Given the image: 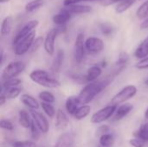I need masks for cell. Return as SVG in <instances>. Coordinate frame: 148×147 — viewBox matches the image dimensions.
Masks as SVG:
<instances>
[{
	"instance_id": "1",
	"label": "cell",
	"mask_w": 148,
	"mask_h": 147,
	"mask_svg": "<svg viewBox=\"0 0 148 147\" xmlns=\"http://www.w3.org/2000/svg\"><path fill=\"white\" fill-rule=\"evenodd\" d=\"M114 78L115 77L113 75L108 74L101 80H97L94 82H89L85 85L77 95L79 104L82 106L87 105L92 101L96 95H98L103 89H105L109 84L112 83Z\"/></svg>"
},
{
	"instance_id": "2",
	"label": "cell",
	"mask_w": 148,
	"mask_h": 147,
	"mask_svg": "<svg viewBox=\"0 0 148 147\" xmlns=\"http://www.w3.org/2000/svg\"><path fill=\"white\" fill-rule=\"evenodd\" d=\"M30 80L46 88H57L61 87V83L58 80L52 77L47 71L42 69L33 70L29 74Z\"/></svg>"
},
{
	"instance_id": "3",
	"label": "cell",
	"mask_w": 148,
	"mask_h": 147,
	"mask_svg": "<svg viewBox=\"0 0 148 147\" xmlns=\"http://www.w3.org/2000/svg\"><path fill=\"white\" fill-rule=\"evenodd\" d=\"M25 63L20 61H16V62H10L3 70L2 75H1V80L2 82L16 78L21 73L23 72L25 69Z\"/></svg>"
},
{
	"instance_id": "4",
	"label": "cell",
	"mask_w": 148,
	"mask_h": 147,
	"mask_svg": "<svg viewBox=\"0 0 148 147\" xmlns=\"http://www.w3.org/2000/svg\"><path fill=\"white\" fill-rule=\"evenodd\" d=\"M66 29V26H56L53 29H51L45 39H44V42H43V48L44 50L46 51V53L49 55H53L55 53V42H56V39L58 36L59 33L64 31Z\"/></svg>"
},
{
	"instance_id": "5",
	"label": "cell",
	"mask_w": 148,
	"mask_h": 147,
	"mask_svg": "<svg viewBox=\"0 0 148 147\" xmlns=\"http://www.w3.org/2000/svg\"><path fill=\"white\" fill-rule=\"evenodd\" d=\"M136 94H137V88L134 85L126 86L113 97V99L111 100V104L115 106L124 104L127 101L134 97Z\"/></svg>"
},
{
	"instance_id": "6",
	"label": "cell",
	"mask_w": 148,
	"mask_h": 147,
	"mask_svg": "<svg viewBox=\"0 0 148 147\" xmlns=\"http://www.w3.org/2000/svg\"><path fill=\"white\" fill-rule=\"evenodd\" d=\"M118 106L115 105H108L97 112H95L92 116H91V122L93 124H101L103 123L104 121L108 120V119L112 118L117 109Z\"/></svg>"
},
{
	"instance_id": "7",
	"label": "cell",
	"mask_w": 148,
	"mask_h": 147,
	"mask_svg": "<svg viewBox=\"0 0 148 147\" xmlns=\"http://www.w3.org/2000/svg\"><path fill=\"white\" fill-rule=\"evenodd\" d=\"M36 39V31L32 32L26 37L23 38L21 41H19L16 44H15L14 47V53L16 55H23L26 54L29 50H30L32 44Z\"/></svg>"
},
{
	"instance_id": "8",
	"label": "cell",
	"mask_w": 148,
	"mask_h": 147,
	"mask_svg": "<svg viewBox=\"0 0 148 147\" xmlns=\"http://www.w3.org/2000/svg\"><path fill=\"white\" fill-rule=\"evenodd\" d=\"M86 54V48H85V37L83 33H79L75 38V46H74V57L75 62L78 64H81Z\"/></svg>"
},
{
	"instance_id": "9",
	"label": "cell",
	"mask_w": 148,
	"mask_h": 147,
	"mask_svg": "<svg viewBox=\"0 0 148 147\" xmlns=\"http://www.w3.org/2000/svg\"><path fill=\"white\" fill-rule=\"evenodd\" d=\"M39 22L37 20H31L29 22H28L27 23H25L16 34V36L13 38L12 41V45L14 46L15 44H16L19 41H21L23 38L26 37L27 36H29V34H31L32 32L36 31V28L38 26Z\"/></svg>"
},
{
	"instance_id": "10",
	"label": "cell",
	"mask_w": 148,
	"mask_h": 147,
	"mask_svg": "<svg viewBox=\"0 0 148 147\" xmlns=\"http://www.w3.org/2000/svg\"><path fill=\"white\" fill-rule=\"evenodd\" d=\"M30 116L34 123L36 125L38 129L42 133H47L49 130V123L47 120V118L40 112H37L36 110H31L30 111Z\"/></svg>"
},
{
	"instance_id": "11",
	"label": "cell",
	"mask_w": 148,
	"mask_h": 147,
	"mask_svg": "<svg viewBox=\"0 0 148 147\" xmlns=\"http://www.w3.org/2000/svg\"><path fill=\"white\" fill-rule=\"evenodd\" d=\"M104 42L103 41L95 36L88 37L85 40V48L88 52L90 54H98L104 49Z\"/></svg>"
},
{
	"instance_id": "12",
	"label": "cell",
	"mask_w": 148,
	"mask_h": 147,
	"mask_svg": "<svg viewBox=\"0 0 148 147\" xmlns=\"http://www.w3.org/2000/svg\"><path fill=\"white\" fill-rule=\"evenodd\" d=\"M75 137L72 132L62 133L58 139L54 147H75Z\"/></svg>"
},
{
	"instance_id": "13",
	"label": "cell",
	"mask_w": 148,
	"mask_h": 147,
	"mask_svg": "<svg viewBox=\"0 0 148 147\" xmlns=\"http://www.w3.org/2000/svg\"><path fill=\"white\" fill-rule=\"evenodd\" d=\"M133 109H134V106L131 103H124V104L121 105L120 107H117L114 116L112 117V120L114 121V122L121 120L130 112H132Z\"/></svg>"
},
{
	"instance_id": "14",
	"label": "cell",
	"mask_w": 148,
	"mask_h": 147,
	"mask_svg": "<svg viewBox=\"0 0 148 147\" xmlns=\"http://www.w3.org/2000/svg\"><path fill=\"white\" fill-rule=\"evenodd\" d=\"M73 16L68 11L66 10L64 8H62L57 14L53 16V22L55 24H56L57 26H66L67 23L71 19Z\"/></svg>"
},
{
	"instance_id": "15",
	"label": "cell",
	"mask_w": 148,
	"mask_h": 147,
	"mask_svg": "<svg viewBox=\"0 0 148 147\" xmlns=\"http://www.w3.org/2000/svg\"><path fill=\"white\" fill-rule=\"evenodd\" d=\"M64 56H65V53L64 50L62 49H58L56 55V57L54 58L51 67H50V70L54 75H56L60 72L63 61H64Z\"/></svg>"
},
{
	"instance_id": "16",
	"label": "cell",
	"mask_w": 148,
	"mask_h": 147,
	"mask_svg": "<svg viewBox=\"0 0 148 147\" xmlns=\"http://www.w3.org/2000/svg\"><path fill=\"white\" fill-rule=\"evenodd\" d=\"M64 9L68 10L72 16L79 14H86L92 11V7L83 4H71L69 6H64Z\"/></svg>"
},
{
	"instance_id": "17",
	"label": "cell",
	"mask_w": 148,
	"mask_h": 147,
	"mask_svg": "<svg viewBox=\"0 0 148 147\" xmlns=\"http://www.w3.org/2000/svg\"><path fill=\"white\" fill-rule=\"evenodd\" d=\"M55 125H56V129H58V130H63L69 125V119H68L66 113L62 109H58L56 111Z\"/></svg>"
},
{
	"instance_id": "18",
	"label": "cell",
	"mask_w": 148,
	"mask_h": 147,
	"mask_svg": "<svg viewBox=\"0 0 148 147\" xmlns=\"http://www.w3.org/2000/svg\"><path fill=\"white\" fill-rule=\"evenodd\" d=\"M101 74H102V70L99 66L95 65V66L90 67L86 74V79H87L88 83L97 81L99 77L101 75Z\"/></svg>"
},
{
	"instance_id": "19",
	"label": "cell",
	"mask_w": 148,
	"mask_h": 147,
	"mask_svg": "<svg viewBox=\"0 0 148 147\" xmlns=\"http://www.w3.org/2000/svg\"><path fill=\"white\" fill-rule=\"evenodd\" d=\"M21 101L23 105H25L31 110H37L40 107L38 101L33 96L27 94H23L21 95Z\"/></svg>"
},
{
	"instance_id": "20",
	"label": "cell",
	"mask_w": 148,
	"mask_h": 147,
	"mask_svg": "<svg viewBox=\"0 0 148 147\" xmlns=\"http://www.w3.org/2000/svg\"><path fill=\"white\" fill-rule=\"evenodd\" d=\"M79 106H80V104L77 100V96H70L66 100V103H65L66 110H67L68 113L72 116H74V114L76 112V110L78 109Z\"/></svg>"
},
{
	"instance_id": "21",
	"label": "cell",
	"mask_w": 148,
	"mask_h": 147,
	"mask_svg": "<svg viewBox=\"0 0 148 147\" xmlns=\"http://www.w3.org/2000/svg\"><path fill=\"white\" fill-rule=\"evenodd\" d=\"M12 25H13V17L11 16H7L6 17H4L1 25V36H8L11 31Z\"/></svg>"
},
{
	"instance_id": "22",
	"label": "cell",
	"mask_w": 148,
	"mask_h": 147,
	"mask_svg": "<svg viewBox=\"0 0 148 147\" xmlns=\"http://www.w3.org/2000/svg\"><path fill=\"white\" fill-rule=\"evenodd\" d=\"M18 121L19 124L23 128H29L32 124V119H30L29 114L25 110H20L18 113Z\"/></svg>"
},
{
	"instance_id": "23",
	"label": "cell",
	"mask_w": 148,
	"mask_h": 147,
	"mask_svg": "<svg viewBox=\"0 0 148 147\" xmlns=\"http://www.w3.org/2000/svg\"><path fill=\"white\" fill-rule=\"evenodd\" d=\"M90 111H91V107L89 105L80 106L78 107V109L76 110V112L75 113L73 117L77 120H82L85 119L90 113Z\"/></svg>"
},
{
	"instance_id": "24",
	"label": "cell",
	"mask_w": 148,
	"mask_h": 147,
	"mask_svg": "<svg viewBox=\"0 0 148 147\" xmlns=\"http://www.w3.org/2000/svg\"><path fill=\"white\" fill-rule=\"evenodd\" d=\"M134 56L138 59H145L148 56V43L143 41L134 51Z\"/></svg>"
},
{
	"instance_id": "25",
	"label": "cell",
	"mask_w": 148,
	"mask_h": 147,
	"mask_svg": "<svg viewBox=\"0 0 148 147\" xmlns=\"http://www.w3.org/2000/svg\"><path fill=\"white\" fill-rule=\"evenodd\" d=\"M22 88L19 87L8 88V89H1V94L4 95L6 99H16L21 94Z\"/></svg>"
},
{
	"instance_id": "26",
	"label": "cell",
	"mask_w": 148,
	"mask_h": 147,
	"mask_svg": "<svg viewBox=\"0 0 148 147\" xmlns=\"http://www.w3.org/2000/svg\"><path fill=\"white\" fill-rule=\"evenodd\" d=\"M43 3H44L43 0H32L26 3V5L24 7L25 11L28 13L34 12V11L37 10L38 9H40L43 5Z\"/></svg>"
},
{
	"instance_id": "27",
	"label": "cell",
	"mask_w": 148,
	"mask_h": 147,
	"mask_svg": "<svg viewBox=\"0 0 148 147\" xmlns=\"http://www.w3.org/2000/svg\"><path fill=\"white\" fill-rule=\"evenodd\" d=\"M134 136L135 138H139L145 142H148V123L141 125L140 129L134 132Z\"/></svg>"
},
{
	"instance_id": "28",
	"label": "cell",
	"mask_w": 148,
	"mask_h": 147,
	"mask_svg": "<svg viewBox=\"0 0 148 147\" xmlns=\"http://www.w3.org/2000/svg\"><path fill=\"white\" fill-rule=\"evenodd\" d=\"M99 143L103 147H112L114 144V138L111 133H107L100 137Z\"/></svg>"
},
{
	"instance_id": "29",
	"label": "cell",
	"mask_w": 148,
	"mask_h": 147,
	"mask_svg": "<svg viewBox=\"0 0 148 147\" xmlns=\"http://www.w3.org/2000/svg\"><path fill=\"white\" fill-rule=\"evenodd\" d=\"M137 0H124L122 2H121L116 7H115V11L116 13H123L125 11H127L129 8H131L134 3Z\"/></svg>"
},
{
	"instance_id": "30",
	"label": "cell",
	"mask_w": 148,
	"mask_h": 147,
	"mask_svg": "<svg viewBox=\"0 0 148 147\" xmlns=\"http://www.w3.org/2000/svg\"><path fill=\"white\" fill-rule=\"evenodd\" d=\"M38 97L39 99L45 103H49V104H52L55 102L56 98L54 96V94L49 91H42L38 94Z\"/></svg>"
},
{
	"instance_id": "31",
	"label": "cell",
	"mask_w": 148,
	"mask_h": 147,
	"mask_svg": "<svg viewBox=\"0 0 148 147\" xmlns=\"http://www.w3.org/2000/svg\"><path fill=\"white\" fill-rule=\"evenodd\" d=\"M136 16L139 19H144L146 20L148 18V0L143 3L139 9L137 10Z\"/></svg>"
},
{
	"instance_id": "32",
	"label": "cell",
	"mask_w": 148,
	"mask_h": 147,
	"mask_svg": "<svg viewBox=\"0 0 148 147\" xmlns=\"http://www.w3.org/2000/svg\"><path fill=\"white\" fill-rule=\"evenodd\" d=\"M22 84V81L17 78H13L5 81L2 82V88L1 89H8V88H16L19 85Z\"/></svg>"
},
{
	"instance_id": "33",
	"label": "cell",
	"mask_w": 148,
	"mask_h": 147,
	"mask_svg": "<svg viewBox=\"0 0 148 147\" xmlns=\"http://www.w3.org/2000/svg\"><path fill=\"white\" fill-rule=\"evenodd\" d=\"M41 107H42V111L44 112V113L49 117V118H54L55 115L56 114V109L54 108V107L51 105V104H49V103H45V102H41Z\"/></svg>"
},
{
	"instance_id": "34",
	"label": "cell",
	"mask_w": 148,
	"mask_h": 147,
	"mask_svg": "<svg viewBox=\"0 0 148 147\" xmlns=\"http://www.w3.org/2000/svg\"><path fill=\"white\" fill-rule=\"evenodd\" d=\"M11 146L12 147H36V144L31 140H16Z\"/></svg>"
},
{
	"instance_id": "35",
	"label": "cell",
	"mask_w": 148,
	"mask_h": 147,
	"mask_svg": "<svg viewBox=\"0 0 148 147\" xmlns=\"http://www.w3.org/2000/svg\"><path fill=\"white\" fill-rule=\"evenodd\" d=\"M100 29H101L102 34L105 36H110L114 32V27L108 23H101L100 25Z\"/></svg>"
},
{
	"instance_id": "36",
	"label": "cell",
	"mask_w": 148,
	"mask_h": 147,
	"mask_svg": "<svg viewBox=\"0 0 148 147\" xmlns=\"http://www.w3.org/2000/svg\"><path fill=\"white\" fill-rule=\"evenodd\" d=\"M43 42H44V40H43V38H42V36L36 37V38L35 39L33 44H32V47H31V49H30V52L33 53V52L37 51L38 49L42 46V44Z\"/></svg>"
},
{
	"instance_id": "37",
	"label": "cell",
	"mask_w": 148,
	"mask_h": 147,
	"mask_svg": "<svg viewBox=\"0 0 148 147\" xmlns=\"http://www.w3.org/2000/svg\"><path fill=\"white\" fill-rule=\"evenodd\" d=\"M29 129H30V134H31L32 139H38L41 132H40V130L38 129V127L36 126V125L34 123L33 120H32V124H31Z\"/></svg>"
},
{
	"instance_id": "38",
	"label": "cell",
	"mask_w": 148,
	"mask_h": 147,
	"mask_svg": "<svg viewBox=\"0 0 148 147\" xmlns=\"http://www.w3.org/2000/svg\"><path fill=\"white\" fill-rule=\"evenodd\" d=\"M0 126H1L2 129L6 130V131H12L14 129L13 124L10 120H4V119H2L1 120V121H0Z\"/></svg>"
},
{
	"instance_id": "39",
	"label": "cell",
	"mask_w": 148,
	"mask_h": 147,
	"mask_svg": "<svg viewBox=\"0 0 148 147\" xmlns=\"http://www.w3.org/2000/svg\"><path fill=\"white\" fill-rule=\"evenodd\" d=\"M129 144L133 147H145L146 142L139 138H134L129 140Z\"/></svg>"
},
{
	"instance_id": "40",
	"label": "cell",
	"mask_w": 148,
	"mask_h": 147,
	"mask_svg": "<svg viewBox=\"0 0 148 147\" xmlns=\"http://www.w3.org/2000/svg\"><path fill=\"white\" fill-rule=\"evenodd\" d=\"M135 68H139V69H147V68H148V56L145 59L139 61L135 64Z\"/></svg>"
},
{
	"instance_id": "41",
	"label": "cell",
	"mask_w": 148,
	"mask_h": 147,
	"mask_svg": "<svg viewBox=\"0 0 148 147\" xmlns=\"http://www.w3.org/2000/svg\"><path fill=\"white\" fill-rule=\"evenodd\" d=\"M109 131H110V129H109V127H108V126H106V125L101 126L96 130V135L101 137V136H102V135H104V134L109 133Z\"/></svg>"
},
{
	"instance_id": "42",
	"label": "cell",
	"mask_w": 148,
	"mask_h": 147,
	"mask_svg": "<svg viewBox=\"0 0 148 147\" xmlns=\"http://www.w3.org/2000/svg\"><path fill=\"white\" fill-rule=\"evenodd\" d=\"M85 1H93V0H64L63 4L64 6H69L71 4H78L81 2H85Z\"/></svg>"
},
{
	"instance_id": "43",
	"label": "cell",
	"mask_w": 148,
	"mask_h": 147,
	"mask_svg": "<svg viewBox=\"0 0 148 147\" xmlns=\"http://www.w3.org/2000/svg\"><path fill=\"white\" fill-rule=\"evenodd\" d=\"M122 1H124V0H102L101 3L103 5H110V4H113V3H115L118 2H122Z\"/></svg>"
},
{
	"instance_id": "44",
	"label": "cell",
	"mask_w": 148,
	"mask_h": 147,
	"mask_svg": "<svg viewBox=\"0 0 148 147\" xmlns=\"http://www.w3.org/2000/svg\"><path fill=\"white\" fill-rule=\"evenodd\" d=\"M148 28V18H147L146 20H144L142 22V23L140 24V29H147Z\"/></svg>"
},
{
	"instance_id": "45",
	"label": "cell",
	"mask_w": 148,
	"mask_h": 147,
	"mask_svg": "<svg viewBox=\"0 0 148 147\" xmlns=\"http://www.w3.org/2000/svg\"><path fill=\"white\" fill-rule=\"evenodd\" d=\"M6 100H7V99L5 98V96H4V95L0 94V106H3V105L5 103Z\"/></svg>"
},
{
	"instance_id": "46",
	"label": "cell",
	"mask_w": 148,
	"mask_h": 147,
	"mask_svg": "<svg viewBox=\"0 0 148 147\" xmlns=\"http://www.w3.org/2000/svg\"><path fill=\"white\" fill-rule=\"evenodd\" d=\"M3 48H1V50H0V62L1 63H3Z\"/></svg>"
},
{
	"instance_id": "47",
	"label": "cell",
	"mask_w": 148,
	"mask_h": 147,
	"mask_svg": "<svg viewBox=\"0 0 148 147\" xmlns=\"http://www.w3.org/2000/svg\"><path fill=\"white\" fill-rule=\"evenodd\" d=\"M145 118L148 120V107L147 108V110L145 111Z\"/></svg>"
},
{
	"instance_id": "48",
	"label": "cell",
	"mask_w": 148,
	"mask_h": 147,
	"mask_svg": "<svg viewBox=\"0 0 148 147\" xmlns=\"http://www.w3.org/2000/svg\"><path fill=\"white\" fill-rule=\"evenodd\" d=\"M10 0H0V3H7V2H9Z\"/></svg>"
},
{
	"instance_id": "49",
	"label": "cell",
	"mask_w": 148,
	"mask_h": 147,
	"mask_svg": "<svg viewBox=\"0 0 148 147\" xmlns=\"http://www.w3.org/2000/svg\"><path fill=\"white\" fill-rule=\"evenodd\" d=\"M145 84H146L147 86H148V79L147 80H146V81H145Z\"/></svg>"
},
{
	"instance_id": "50",
	"label": "cell",
	"mask_w": 148,
	"mask_h": 147,
	"mask_svg": "<svg viewBox=\"0 0 148 147\" xmlns=\"http://www.w3.org/2000/svg\"><path fill=\"white\" fill-rule=\"evenodd\" d=\"M98 147H103V146H99Z\"/></svg>"
}]
</instances>
